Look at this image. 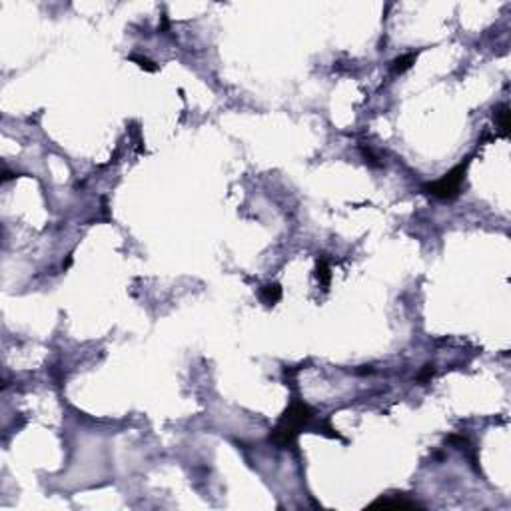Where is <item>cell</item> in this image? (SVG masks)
<instances>
[{
  "instance_id": "cell-1",
  "label": "cell",
  "mask_w": 511,
  "mask_h": 511,
  "mask_svg": "<svg viewBox=\"0 0 511 511\" xmlns=\"http://www.w3.org/2000/svg\"><path fill=\"white\" fill-rule=\"evenodd\" d=\"M312 416H313L312 409L304 401H298V399L292 401V405L288 407V411L284 413V418L280 420L278 427L274 429L272 439L278 445H290L296 439L298 431L312 420Z\"/></svg>"
},
{
  "instance_id": "cell-2",
  "label": "cell",
  "mask_w": 511,
  "mask_h": 511,
  "mask_svg": "<svg viewBox=\"0 0 511 511\" xmlns=\"http://www.w3.org/2000/svg\"><path fill=\"white\" fill-rule=\"evenodd\" d=\"M465 170H467V162L455 166L454 170L448 172L443 178H439L437 182L429 184L426 190L431 194V196H435V198H439V200L455 198V196L459 194V190H461L463 180H465Z\"/></svg>"
},
{
  "instance_id": "cell-5",
  "label": "cell",
  "mask_w": 511,
  "mask_h": 511,
  "mask_svg": "<svg viewBox=\"0 0 511 511\" xmlns=\"http://www.w3.org/2000/svg\"><path fill=\"white\" fill-rule=\"evenodd\" d=\"M495 116H497V122H499V130H501V134H503V136H507V134H509V108H507V106H501V108L495 112Z\"/></svg>"
},
{
  "instance_id": "cell-3",
  "label": "cell",
  "mask_w": 511,
  "mask_h": 511,
  "mask_svg": "<svg viewBox=\"0 0 511 511\" xmlns=\"http://www.w3.org/2000/svg\"><path fill=\"white\" fill-rule=\"evenodd\" d=\"M369 507H399V509H413V507H420L416 501H405V499H377L373 501Z\"/></svg>"
},
{
  "instance_id": "cell-4",
  "label": "cell",
  "mask_w": 511,
  "mask_h": 511,
  "mask_svg": "<svg viewBox=\"0 0 511 511\" xmlns=\"http://www.w3.org/2000/svg\"><path fill=\"white\" fill-rule=\"evenodd\" d=\"M280 298H282V288L278 284H268L262 288V300H264L268 306H274Z\"/></svg>"
},
{
  "instance_id": "cell-7",
  "label": "cell",
  "mask_w": 511,
  "mask_h": 511,
  "mask_svg": "<svg viewBox=\"0 0 511 511\" xmlns=\"http://www.w3.org/2000/svg\"><path fill=\"white\" fill-rule=\"evenodd\" d=\"M317 278H320V282H322L324 288L330 285V266H328L326 260H320V262H317Z\"/></svg>"
},
{
  "instance_id": "cell-6",
  "label": "cell",
  "mask_w": 511,
  "mask_h": 511,
  "mask_svg": "<svg viewBox=\"0 0 511 511\" xmlns=\"http://www.w3.org/2000/svg\"><path fill=\"white\" fill-rule=\"evenodd\" d=\"M413 60H416V54H405V56H401V58H396V60H394V72H396V74L405 72V70L411 66Z\"/></svg>"
},
{
  "instance_id": "cell-8",
  "label": "cell",
  "mask_w": 511,
  "mask_h": 511,
  "mask_svg": "<svg viewBox=\"0 0 511 511\" xmlns=\"http://www.w3.org/2000/svg\"><path fill=\"white\" fill-rule=\"evenodd\" d=\"M134 62H138V66L140 68H146V70H150V72H154L156 70V66H152V62L148 60V58H140V56H132Z\"/></svg>"
}]
</instances>
